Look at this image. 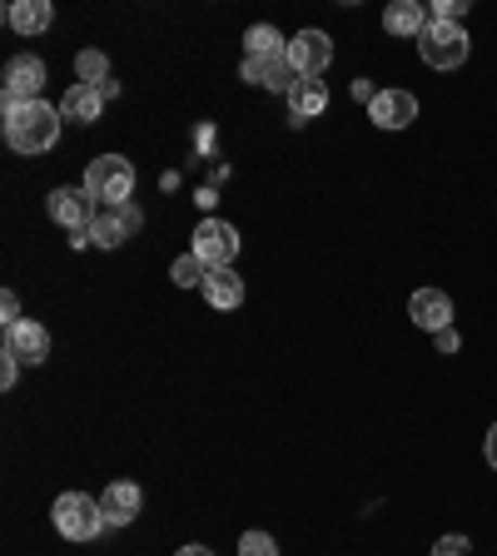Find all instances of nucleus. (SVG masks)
<instances>
[{
    "label": "nucleus",
    "instance_id": "1",
    "mask_svg": "<svg viewBox=\"0 0 497 556\" xmlns=\"http://www.w3.org/2000/svg\"><path fill=\"white\" fill-rule=\"evenodd\" d=\"M60 105H46V100H30V105H5V119H0V130H5V144L15 154H46L50 144L60 140Z\"/></svg>",
    "mask_w": 497,
    "mask_h": 556
},
{
    "label": "nucleus",
    "instance_id": "2",
    "mask_svg": "<svg viewBox=\"0 0 497 556\" xmlns=\"http://www.w3.org/2000/svg\"><path fill=\"white\" fill-rule=\"evenodd\" d=\"M85 190H90V199H95L100 209H119V204H130L135 165L125 154H100V159H90V169H85Z\"/></svg>",
    "mask_w": 497,
    "mask_h": 556
},
{
    "label": "nucleus",
    "instance_id": "3",
    "mask_svg": "<svg viewBox=\"0 0 497 556\" xmlns=\"http://www.w3.org/2000/svg\"><path fill=\"white\" fill-rule=\"evenodd\" d=\"M50 517H55V532L65 536V542H95V536L110 527L105 512H100V502L85 497V492H65V497H55Z\"/></svg>",
    "mask_w": 497,
    "mask_h": 556
},
{
    "label": "nucleus",
    "instance_id": "4",
    "mask_svg": "<svg viewBox=\"0 0 497 556\" xmlns=\"http://www.w3.org/2000/svg\"><path fill=\"white\" fill-rule=\"evenodd\" d=\"M418 55H423L428 70H462L468 55H473V40L462 25H438L428 21V30L418 36Z\"/></svg>",
    "mask_w": 497,
    "mask_h": 556
},
{
    "label": "nucleus",
    "instance_id": "5",
    "mask_svg": "<svg viewBox=\"0 0 497 556\" xmlns=\"http://www.w3.org/2000/svg\"><path fill=\"white\" fill-rule=\"evenodd\" d=\"M209 269H234V254H239V229L225 224V219H204L200 229H194V249Z\"/></svg>",
    "mask_w": 497,
    "mask_h": 556
},
{
    "label": "nucleus",
    "instance_id": "6",
    "mask_svg": "<svg viewBox=\"0 0 497 556\" xmlns=\"http://www.w3.org/2000/svg\"><path fill=\"white\" fill-rule=\"evenodd\" d=\"M46 209H50V219H55L60 229H71V234H85V229H90V219L100 214L85 184H65V190H55L46 199Z\"/></svg>",
    "mask_w": 497,
    "mask_h": 556
},
{
    "label": "nucleus",
    "instance_id": "7",
    "mask_svg": "<svg viewBox=\"0 0 497 556\" xmlns=\"http://www.w3.org/2000/svg\"><path fill=\"white\" fill-rule=\"evenodd\" d=\"M289 65L298 70V80H319L333 65V40L323 36V30H298V36L289 40Z\"/></svg>",
    "mask_w": 497,
    "mask_h": 556
},
{
    "label": "nucleus",
    "instance_id": "8",
    "mask_svg": "<svg viewBox=\"0 0 497 556\" xmlns=\"http://www.w3.org/2000/svg\"><path fill=\"white\" fill-rule=\"evenodd\" d=\"M140 224H144L140 209H135V204H119V209H100L85 234H90V244H100V249H119L130 234H140Z\"/></svg>",
    "mask_w": 497,
    "mask_h": 556
},
{
    "label": "nucleus",
    "instance_id": "9",
    "mask_svg": "<svg viewBox=\"0 0 497 556\" xmlns=\"http://www.w3.org/2000/svg\"><path fill=\"white\" fill-rule=\"evenodd\" d=\"M46 90V60L40 55H15L5 65V105H30Z\"/></svg>",
    "mask_w": 497,
    "mask_h": 556
},
{
    "label": "nucleus",
    "instance_id": "10",
    "mask_svg": "<svg viewBox=\"0 0 497 556\" xmlns=\"http://www.w3.org/2000/svg\"><path fill=\"white\" fill-rule=\"evenodd\" d=\"M239 75H244L248 85H264V90H284V95L298 85V70L289 65V50L284 55H244Z\"/></svg>",
    "mask_w": 497,
    "mask_h": 556
},
{
    "label": "nucleus",
    "instance_id": "11",
    "mask_svg": "<svg viewBox=\"0 0 497 556\" xmlns=\"http://www.w3.org/2000/svg\"><path fill=\"white\" fill-rule=\"evenodd\" d=\"M368 119L379 130H408L418 119V95H408V90H379V100L368 105Z\"/></svg>",
    "mask_w": 497,
    "mask_h": 556
},
{
    "label": "nucleus",
    "instance_id": "12",
    "mask_svg": "<svg viewBox=\"0 0 497 556\" xmlns=\"http://www.w3.org/2000/svg\"><path fill=\"white\" fill-rule=\"evenodd\" d=\"M408 319L423 333H443L453 323V298L438 294V288H418V294L408 298Z\"/></svg>",
    "mask_w": 497,
    "mask_h": 556
},
{
    "label": "nucleus",
    "instance_id": "13",
    "mask_svg": "<svg viewBox=\"0 0 497 556\" xmlns=\"http://www.w3.org/2000/svg\"><path fill=\"white\" fill-rule=\"evenodd\" d=\"M5 348H11L21 363L36 367V363H46V358H50V333L40 328L36 319H21L15 328H5Z\"/></svg>",
    "mask_w": 497,
    "mask_h": 556
},
{
    "label": "nucleus",
    "instance_id": "14",
    "mask_svg": "<svg viewBox=\"0 0 497 556\" xmlns=\"http://www.w3.org/2000/svg\"><path fill=\"white\" fill-rule=\"evenodd\" d=\"M140 507H144V492L135 482H110L105 497H100V512H105L110 527H130L140 517Z\"/></svg>",
    "mask_w": 497,
    "mask_h": 556
},
{
    "label": "nucleus",
    "instance_id": "15",
    "mask_svg": "<svg viewBox=\"0 0 497 556\" xmlns=\"http://www.w3.org/2000/svg\"><path fill=\"white\" fill-rule=\"evenodd\" d=\"M100 109H105V95H100L95 85H71L65 100H60V115L71 119V125H95Z\"/></svg>",
    "mask_w": 497,
    "mask_h": 556
},
{
    "label": "nucleus",
    "instance_id": "16",
    "mask_svg": "<svg viewBox=\"0 0 497 556\" xmlns=\"http://www.w3.org/2000/svg\"><path fill=\"white\" fill-rule=\"evenodd\" d=\"M5 21L15 36H40V30H50L55 11H50V0H15V5H5Z\"/></svg>",
    "mask_w": 497,
    "mask_h": 556
},
{
    "label": "nucleus",
    "instance_id": "17",
    "mask_svg": "<svg viewBox=\"0 0 497 556\" xmlns=\"http://www.w3.org/2000/svg\"><path fill=\"white\" fill-rule=\"evenodd\" d=\"M383 25H388V36H408L418 40L428 30V11L418 0H393L388 11H383Z\"/></svg>",
    "mask_w": 497,
    "mask_h": 556
},
{
    "label": "nucleus",
    "instance_id": "18",
    "mask_svg": "<svg viewBox=\"0 0 497 556\" xmlns=\"http://www.w3.org/2000/svg\"><path fill=\"white\" fill-rule=\"evenodd\" d=\"M323 105H329V85L323 80H298L294 90H289V115H294V125L323 115Z\"/></svg>",
    "mask_w": 497,
    "mask_h": 556
},
{
    "label": "nucleus",
    "instance_id": "19",
    "mask_svg": "<svg viewBox=\"0 0 497 556\" xmlns=\"http://www.w3.org/2000/svg\"><path fill=\"white\" fill-rule=\"evenodd\" d=\"M204 298L229 313V308L244 303V279H239L234 269H209V279H204Z\"/></svg>",
    "mask_w": 497,
    "mask_h": 556
},
{
    "label": "nucleus",
    "instance_id": "20",
    "mask_svg": "<svg viewBox=\"0 0 497 556\" xmlns=\"http://www.w3.org/2000/svg\"><path fill=\"white\" fill-rule=\"evenodd\" d=\"M289 40L273 25H248L244 30V55H284Z\"/></svg>",
    "mask_w": 497,
    "mask_h": 556
},
{
    "label": "nucleus",
    "instance_id": "21",
    "mask_svg": "<svg viewBox=\"0 0 497 556\" xmlns=\"http://www.w3.org/2000/svg\"><path fill=\"white\" fill-rule=\"evenodd\" d=\"M169 279H175L179 288H204V279H209V263L200 259V254H184V259H175V269H169Z\"/></svg>",
    "mask_w": 497,
    "mask_h": 556
},
{
    "label": "nucleus",
    "instance_id": "22",
    "mask_svg": "<svg viewBox=\"0 0 497 556\" xmlns=\"http://www.w3.org/2000/svg\"><path fill=\"white\" fill-rule=\"evenodd\" d=\"M75 75H80V85H105L110 80V60L100 55V50H80V60H75Z\"/></svg>",
    "mask_w": 497,
    "mask_h": 556
},
{
    "label": "nucleus",
    "instance_id": "23",
    "mask_svg": "<svg viewBox=\"0 0 497 556\" xmlns=\"http://www.w3.org/2000/svg\"><path fill=\"white\" fill-rule=\"evenodd\" d=\"M239 556H279V542L269 532H244L239 536Z\"/></svg>",
    "mask_w": 497,
    "mask_h": 556
},
{
    "label": "nucleus",
    "instance_id": "24",
    "mask_svg": "<svg viewBox=\"0 0 497 556\" xmlns=\"http://www.w3.org/2000/svg\"><path fill=\"white\" fill-rule=\"evenodd\" d=\"M468 11V0H433L428 5V21H438V25H458V15Z\"/></svg>",
    "mask_w": 497,
    "mask_h": 556
},
{
    "label": "nucleus",
    "instance_id": "25",
    "mask_svg": "<svg viewBox=\"0 0 497 556\" xmlns=\"http://www.w3.org/2000/svg\"><path fill=\"white\" fill-rule=\"evenodd\" d=\"M433 556H473V546H468V536H438Z\"/></svg>",
    "mask_w": 497,
    "mask_h": 556
},
{
    "label": "nucleus",
    "instance_id": "26",
    "mask_svg": "<svg viewBox=\"0 0 497 556\" xmlns=\"http://www.w3.org/2000/svg\"><path fill=\"white\" fill-rule=\"evenodd\" d=\"M15 378H21V358L11 348H0V388H15Z\"/></svg>",
    "mask_w": 497,
    "mask_h": 556
},
{
    "label": "nucleus",
    "instance_id": "27",
    "mask_svg": "<svg viewBox=\"0 0 497 556\" xmlns=\"http://www.w3.org/2000/svg\"><path fill=\"white\" fill-rule=\"evenodd\" d=\"M0 313H5V319H0V323H5V328H15V323H21V298H15L11 288L0 294Z\"/></svg>",
    "mask_w": 497,
    "mask_h": 556
},
{
    "label": "nucleus",
    "instance_id": "28",
    "mask_svg": "<svg viewBox=\"0 0 497 556\" xmlns=\"http://www.w3.org/2000/svg\"><path fill=\"white\" fill-rule=\"evenodd\" d=\"M483 452H487V467L497 473V423L487 427V438H483Z\"/></svg>",
    "mask_w": 497,
    "mask_h": 556
},
{
    "label": "nucleus",
    "instance_id": "29",
    "mask_svg": "<svg viewBox=\"0 0 497 556\" xmlns=\"http://www.w3.org/2000/svg\"><path fill=\"white\" fill-rule=\"evenodd\" d=\"M354 95L364 100V105H373V100H379V90H373V85H368V80H354Z\"/></svg>",
    "mask_w": 497,
    "mask_h": 556
},
{
    "label": "nucleus",
    "instance_id": "30",
    "mask_svg": "<svg viewBox=\"0 0 497 556\" xmlns=\"http://www.w3.org/2000/svg\"><path fill=\"white\" fill-rule=\"evenodd\" d=\"M438 348H443V353H458V333L443 328V333H438Z\"/></svg>",
    "mask_w": 497,
    "mask_h": 556
},
{
    "label": "nucleus",
    "instance_id": "31",
    "mask_svg": "<svg viewBox=\"0 0 497 556\" xmlns=\"http://www.w3.org/2000/svg\"><path fill=\"white\" fill-rule=\"evenodd\" d=\"M175 556H214V552H209V546H179Z\"/></svg>",
    "mask_w": 497,
    "mask_h": 556
}]
</instances>
